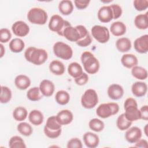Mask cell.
I'll use <instances>...</instances> for the list:
<instances>
[{
  "label": "cell",
  "instance_id": "34",
  "mask_svg": "<svg viewBox=\"0 0 148 148\" xmlns=\"http://www.w3.org/2000/svg\"><path fill=\"white\" fill-rule=\"evenodd\" d=\"M13 117L17 121H22L26 119L28 116L27 110L23 106L16 107L13 112Z\"/></svg>",
  "mask_w": 148,
  "mask_h": 148
},
{
  "label": "cell",
  "instance_id": "2",
  "mask_svg": "<svg viewBox=\"0 0 148 148\" xmlns=\"http://www.w3.org/2000/svg\"><path fill=\"white\" fill-rule=\"evenodd\" d=\"M80 60L85 71L91 75L97 73L99 69L100 64L98 60L90 51H84L80 57Z\"/></svg>",
  "mask_w": 148,
  "mask_h": 148
},
{
  "label": "cell",
  "instance_id": "22",
  "mask_svg": "<svg viewBox=\"0 0 148 148\" xmlns=\"http://www.w3.org/2000/svg\"><path fill=\"white\" fill-rule=\"evenodd\" d=\"M121 62L124 67L130 69L138 65V60L133 54H125L121 58Z\"/></svg>",
  "mask_w": 148,
  "mask_h": 148
},
{
  "label": "cell",
  "instance_id": "19",
  "mask_svg": "<svg viewBox=\"0 0 148 148\" xmlns=\"http://www.w3.org/2000/svg\"><path fill=\"white\" fill-rule=\"evenodd\" d=\"M70 42H77L80 38V32L76 27L71 25L67 27L63 32V36Z\"/></svg>",
  "mask_w": 148,
  "mask_h": 148
},
{
  "label": "cell",
  "instance_id": "21",
  "mask_svg": "<svg viewBox=\"0 0 148 148\" xmlns=\"http://www.w3.org/2000/svg\"><path fill=\"white\" fill-rule=\"evenodd\" d=\"M147 91V86L146 83L143 82H136L131 86L132 94L136 97L145 96Z\"/></svg>",
  "mask_w": 148,
  "mask_h": 148
},
{
  "label": "cell",
  "instance_id": "5",
  "mask_svg": "<svg viewBox=\"0 0 148 148\" xmlns=\"http://www.w3.org/2000/svg\"><path fill=\"white\" fill-rule=\"evenodd\" d=\"M71 25L69 21L64 20L60 15L54 14L50 19L48 27L50 31L56 32L58 35L62 36L64 29Z\"/></svg>",
  "mask_w": 148,
  "mask_h": 148
},
{
  "label": "cell",
  "instance_id": "23",
  "mask_svg": "<svg viewBox=\"0 0 148 148\" xmlns=\"http://www.w3.org/2000/svg\"><path fill=\"white\" fill-rule=\"evenodd\" d=\"M127 31V27L124 23L121 21L113 23L110 27V31L115 36H120L124 35Z\"/></svg>",
  "mask_w": 148,
  "mask_h": 148
},
{
  "label": "cell",
  "instance_id": "40",
  "mask_svg": "<svg viewBox=\"0 0 148 148\" xmlns=\"http://www.w3.org/2000/svg\"><path fill=\"white\" fill-rule=\"evenodd\" d=\"M18 131L23 136H29L33 132V129L31 125L26 122H21L17 125Z\"/></svg>",
  "mask_w": 148,
  "mask_h": 148
},
{
  "label": "cell",
  "instance_id": "42",
  "mask_svg": "<svg viewBox=\"0 0 148 148\" xmlns=\"http://www.w3.org/2000/svg\"><path fill=\"white\" fill-rule=\"evenodd\" d=\"M133 3L135 9L138 11H143L148 8L147 0H135Z\"/></svg>",
  "mask_w": 148,
  "mask_h": 148
},
{
  "label": "cell",
  "instance_id": "44",
  "mask_svg": "<svg viewBox=\"0 0 148 148\" xmlns=\"http://www.w3.org/2000/svg\"><path fill=\"white\" fill-rule=\"evenodd\" d=\"M112 10L113 14V19H117L121 17L123 10L121 7L118 4H112L109 5Z\"/></svg>",
  "mask_w": 148,
  "mask_h": 148
},
{
  "label": "cell",
  "instance_id": "48",
  "mask_svg": "<svg viewBox=\"0 0 148 148\" xmlns=\"http://www.w3.org/2000/svg\"><path fill=\"white\" fill-rule=\"evenodd\" d=\"M135 147H143V148H147L148 144L147 141L145 139H140L136 142L135 143Z\"/></svg>",
  "mask_w": 148,
  "mask_h": 148
},
{
  "label": "cell",
  "instance_id": "4",
  "mask_svg": "<svg viewBox=\"0 0 148 148\" xmlns=\"http://www.w3.org/2000/svg\"><path fill=\"white\" fill-rule=\"evenodd\" d=\"M61 125L58 123L56 116L49 117L44 127L43 131L46 136L51 139H56L61 134Z\"/></svg>",
  "mask_w": 148,
  "mask_h": 148
},
{
  "label": "cell",
  "instance_id": "13",
  "mask_svg": "<svg viewBox=\"0 0 148 148\" xmlns=\"http://www.w3.org/2000/svg\"><path fill=\"white\" fill-rule=\"evenodd\" d=\"M134 47L139 53H147L148 51V35L145 34L136 38L134 42Z\"/></svg>",
  "mask_w": 148,
  "mask_h": 148
},
{
  "label": "cell",
  "instance_id": "47",
  "mask_svg": "<svg viewBox=\"0 0 148 148\" xmlns=\"http://www.w3.org/2000/svg\"><path fill=\"white\" fill-rule=\"evenodd\" d=\"M141 115V119L147 121L148 120V106L143 105L139 109Z\"/></svg>",
  "mask_w": 148,
  "mask_h": 148
},
{
  "label": "cell",
  "instance_id": "32",
  "mask_svg": "<svg viewBox=\"0 0 148 148\" xmlns=\"http://www.w3.org/2000/svg\"><path fill=\"white\" fill-rule=\"evenodd\" d=\"M131 74L133 77L139 80H145L147 77V70L140 66H135L132 68Z\"/></svg>",
  "mask_w": 148,
  "mask_h": 148
},
{
  "label": "cell",
  "instance_id": "29",
  "mask_svg": "<svg viewBox=\"0 0 148 148\" xmlns=\"http://www.w3.org/2000/svg\"><path fill=\"white\" fill-rule=\"evenodd\" d=\"M58 10L63 15H69L73 10V5L72 2L69 0H63L60 1L58 5Z\"/></svg>",
  "mask_w": 148,
  "mask_h": 148
},
{
  "label": "cell",
  "instance_id": "39",
  "mask_svg": "<svg viewBox=\"0 0 148 148\" xmlns=\"http://www.w3.org/2000/svg\"><path fill=\"white\" fill-rule=\"evenodd\" d=\"M9 147L10 148H25L26 145L21 137L13 136L9 141Z\"/></svg>",
  "mask_w": 148,
  "mask_h": 148
},
{
  "label": "cell",
  "instance_id": "27",
  "mask_svg": "<svg viewBox=\"0 0 148 148\" xmlns=\"http://www.w3.org/2000/svg\"><path fill=\"white\" fill-rule=\"evenodd\" d=\"M116 47L121 53L127 52L131 49V42L128 38H120L116 42Z\"/></svg>",
  "mask_w": 148,
  "mask_h": 148
},
{
  "label": "cell",
  "instance_id": "7",
  "mask_svg": "<svg viewBox=\"0 0 148 148\" xmlns=\"http://www.w3.org/2000/svg\"><path fill=\"white\" fill-rule=\"evenodd\" d=\"M119 111V106L115 102L104 103L99 105L96 110L97 116L102 119H106L116 114Z\"/></svg>",
  "mask_w": 148,
  "mask_h": 148
},
{
  "label": "cell",
  "instance_id": "11",
  "mask_svg": "<svg viewBox=\"0 0 148 148\" xmlns=\"http://www.w3.org/2000/svg\"><path fill=\"white\" fill-rule=\"evenodd\" d=\"M76 27L80 32V38L76 43L80 47L89 46L92 42V38L87 28L82 25H78Z\"/></svg>",
  "mask_w": 148,
  "mask_h": 148
},
{
  "label": "cell",
  "instance_id": "46",
  "mask_svg": "<svg viewBox=\"0 0 148 148\" xmlns=\"http://www.w3.org/2000/svg\"><path fill=\"white\" fill-rule=\"evenodd\" d=\"M90 1L88 0H75L74 3L77 9L79 10H83L86 9L89 5Z\"/></svg>",
  "mask_w": 148,
  "mask_h": 148
},
{
  "label": "cell",
  "instance_id": "49",
  "mask_svg": "<svg viewBox=\"0 0 148 148\" xmlns=\"http://www.w3.org/2000/svg\"><path fill=\"white\" fill-rule=\"evenodd\" d=\"M0 47H1V56L0 57H1V58H2L4 54H5V49L3 46V45L2 43L0 44Z\"/></svg>",
  "mask_w": 148,
  "mask_h": 148
},
{
  "label": "cell",
  "instance_id": "35",
  "mask_svg": "<svg viewBox=\"0 0 148 148\" xmlns=\"http://www.w3.org/2000/svg\"><path fill=\"white\" fill-rule=\"evenodd\" d=\"M55 99L57 103L61 105H65L69 102L70 95L67 91L60 90L56 92Z\"/></svg>",
  "mask_w": 148,
  "mask_h": 148
},
{
  "label": "cell",
  "instance_id": "41",
  "mask_svg": "<svg viewBox=\"0 0 148 148\" xmlns=\"http://www.w3.org/2000/svg\"><path fill=\"white\" fill-rule=\"evenodd\" d=\"M12 38V34L9 29L4 28L0 29V42L1 43H6L9 41Z\"/></svg>",
  "mask_w": 148,
  "mask_h": 148
},
{
  "label": "cell",
  "instance_id": "10",
  "mask_svg": "<svg viewBox=\"0 0 148 148\" xmlns=\"http://www.w3.org/2000/svg\"><path fill=\"white\" fill-rule=\"evenodd\" d=\"M91 32L92 37L100 43H105L110 39L109 31L105 26L95 25L91 28Z\"/></svg>",
  "mask_w": 148,
  "mask_h": 148
},
{
  "label": "cell",
  "instance_id": "17",
  "mask_svg": "<svg viewBox=\"0 0 148 148\" xmlns=\"http://www.w3.org/2000/svg\"><path fill=\"white\" fill-rule=\"evenodd\" d=\"M56 116L57 121L61 125H66L70 124L73 119V113L68 109L61 110Z\"/></svg>",
  "mask_w": 148,
  "mask_h": 148
},
{
  "label": "cell",
  "instance_id": "14",
  "mask_svg": "<svg viewBox=\"0 0 148 148\" xmlns=\"http://www.w3.org/2000/svg\"><path fill=\"white\" fill-rule=\"evenodd\" d=\"M142 132L140 128L138 127H130L126 130L125 139L130 143H135L142 137Z\"/></svg>",
  "mask_w": 148,
  "mask_h": 148
},
{
  "label": "cell",
  "instance_id": "12",
  "mask_svg": "<svg viewBox=\"0 0 148 148\" xmlns=\"http://www.w3.org/2000/svg\"><path fill=\"white\" fill-rule=\"evenodd\" d=\"M12 30L16 36L18 37H24L29 34V27L25 22L19 20L13 24L12 26Z\"/></svg>",
  "mask_w": 148,
  "mask_h": 148
},
{
  "label": "cell",
  "instance_id": "30",
  "mask_svg": "<svg viewBox=\"0 0 148 148\" xmlns=\"http://www.w3.org/2000/svg\"><path fill=\"white\" fill-rule=\"evenodd\" d=\"M147 12L145 14H139L134 19V24L136 27L139 29H146L148 28Z\"/></svg>",
  "mask_w": 148,
  "mask_h": 148
},
{
  "label": "cell",
  "instance_id": "18",
  "mask_svg": "<svg viewBox=\"0 0 148 148\" xmlns=\"http://www.w3.org/2000/svg\"><path fill=\"white\" fill-rule=\"evenodd\" d=\"M83 139L84 144L88 148H95L99 143L98 136L91 132H86L83 136Z\"/></svg>",
  "mask_w": 148,
  "mask_h": 148
},
{
  "label": "cell",
  "instance_id": "9",
  "mask_svg": "<svg viewBox=\"0 0 148 148\" xmlns=\"http://www.w3.org/2000/svg\"><path fill=\"white\" fill-rule=\"evenodd\" d=\"M98 102V97L96 91L90 88L87 90L81 98V104L86 109H90L94 108Z\"/></svg>",
  "mask_w": 148,
  "mask_h": 148
},
{
  "label": "cell",
  "instance_id": "15",
  "mask_svg": "<svg viewBox=\"0 0 148 148\" xmlns=\"http://www.w3.org/2000/svg\"><path fill=\"white\" fill-rule=\"evenodd\" d=\"M98 20L103 23L110 22L113 19V14L110 6H103L99 8L97 13Z\"/></svg>",
  "mask_w": 148,
  "mask_h": 148
},
{
  "label": "cell",
  "instance_id": "8",
  "mask_svg": "<svg viewBox=\"0 0 148 148\" xmlns=\"http://www.w3.org/2000/svg\"><path fill=\"white\" fill-rule=\"evenodd\" d=\"M56 56L64 60H68L73 56V50L68 44L62 42H56L53 47Z\"/></svg>",
  "mask_w": 148,
  "mask_h": 148
},
{
  "label": "cell",
  "instance_id": "43",
  "mask_svg": "<svg viewBox=\"0 0 148 148\" xmlns=\"http://www.w3.org/2000/svg\"><path fill=\"white\" fill-rule=\"evenodd\" d=\"M66 147L68 148H82V141L77 138H73L68 140Z\"/></svg>",
  "mask_w": 148,
  "mask_h": 148
},
{
  "label": "cell",
  "instance_id": "24",
  "mask_svg": "<svg viewBox=\"0 0 148 148\" xmlns=\"http://www.w3.org/2000/svg\"><path fill=\"white\" fill-rule=\"evenodd\" d=\"M14 84L18 89L24 90L30 86L31 80L25 75H19L14 79Z\"/></svg>",
  "mask_w": 148,
  "mask_h": 148
},
{
  "label": "cell",
  "instance_id": "38",
  "mask_svg": "<svg viewBox=\"0 0 148 148\" xmlns=\"http://www.w3.org/2000/svg\"><path fill=\"white\" fill-rule=\"evenodd\" d=\"M89 128L95 132H101L102 131L104 127V123L100 119L97 118H94L90 120L88 123Z\"/></svg>",
  "mask_w": 148,
  "mask_h": 148
},
{
  "label": "cell",
  "instance_id": "25",
  "mask_svg": "<svg viewBox=\"0 0 148 148\" xmlns=\"http://www.w3.org/2000/svg\"><path fill=\"white\" fill-rule=\"evenodd\" d=\"M50 71L55 75L60 76L64 74L65 70V67L64 64L58 60H53L49 64Z\"/></svg>",
  "mask_w": 148,
  "mask_h": 148
},
{
  "label": "cell",
  "instance_id": "20",
  "mask_svg": "<svg viewBox=\"0 0 148 148\" xmlns=\"http://www.w3.org/2000/svg\"><path fill=\"white\" fill-rule=\"evenodd\" d=\"M40 90L43 96L49 97L51 96L55 90V86L54 83L47 79H43L42 80L39 84Z\"/></svg>",
  "mask_w": 148,
  "mask_h": 148
},
{
  "label": "cell",
  "instance_id": "37",
  "mask_svg": "<svg viewBox=\"0 0 148 148\" xmlns=\"http://www.w3.org/2000/svg\"><path fill=\"white\" fill-rule=\"evenodd\" d=\"M12 97L11 90L7 86H2L1 88L0 102L1 103H6L9 102Z\"/></svg>",
  "mask_w": 148,
  "mask_h": 148
},
{
  "label": "cell",
  "instance_id": "6",
  "mask_svg": "<svg viewBox=\"0 0 148 148\" xmlns=\"http://www.w3.org/2000/svg\"><path fill=\"white\" fill-rule=\"evenodd\" d=\"M47 18V12L40 8H32L27 13L28 21L34 24L44 25L46 23Z\"/></svg>",
  "mask_w": 148,
  "mask_h": 148
},
{
  "label": "cell",
  "instance_id": "50",
  "mask_svg": "<svg viewBox=\"0 0 148 148\" xmlns=\"http://www.w3.org/2000/svg\"><path fill=\"white\" fill-rule=\"evenodd\" d=\"M147 125L148 124H146L145 127H144V131H145V134L146 136H147Z\"/></svg>",
  "mask_w": 148,
  "mask_h": 148
},
{
  "label": "cell",
  "instance_id": "45",
  "mask_svg": "<svg viewBox=\"0 0 148 148\" xmlns=\"http://www.w3.org/2000/svg\"><path fill=\"white\" fill-rule=\"evenodd\" d=\"M75 82L76 84L79 86H83L86 84L88 81V75L85 73L83 72V73L80 75L79 77L74 79Z\"/></svg>",
  "mask_w": 148,
  "mask_h": 148
},
{
  "label": "cell",
  "instance_id": "31",
  "mask_svg": "<svg viewBox=\"0 0 148 148\" xmlns=\"http://www.w3.org/2000/svg\"><path fill=\"white\" fill-rule=\"evenodd\" d=\"M67 70L68 74L74 79L79 77L83 72L82 66L76 62H71L68 65Z\"/></svg>",
  "mask_w": 148,
  "mask_h": 148
},
{
  "label": "cell",
  "instance_id": "16",
  "mask_svg": "<svg viewBox=\"0 0 148 148\" xmlns=\"http://www.w3.org/2000/svg\"><path fill=\"white\" fill-rule=\"evenodd\" d=\"M109 97L113 100H118L121 98L124 95V89L119 84H110L107 90Z\"/></svg>",
  "mask_w": 148,
  "mask_h": 148
},
{
  "label": "cell",
  "instance_id": "3",
  "mask_svg": "<svg viewBox=\"0 0 148 148\" xmlns=\"http://www.w3.org/2000/svg\"><path fill=\"white\" fill-rule=\"evenodd\" d=\"M125 109L124 115L127 120L133 122L141 119V115L139 109L138 108L136 101L133 98H128L124 103Z\"/></svg>",
  "mask_w": 148,
  "mask_h": 148
},
{
  "label": "cell",
  "instance_id": "36",
  "mask_svg": "<svg viewBox=\"0 0 148 148\" xmlns=\"http://www.w3.org/2000/svg\"><path fill=\"white\" fill-rule=\"evenodd\" d=\"M132 123L127 119L124 113H122L117 119L116 125L120 131H125L131 127Z\"/></svg>",
  "mask_w": 148,
  "mask_h": 148
},
{
  "label": "cell",
  "instance_id": "1",
  "mask_svg": "<svg viewBox=\"0 0 148 148\" xmlns=\"http://www.w3.org/2000/svg\"><path fill=\"white\" fill-rule=\"evenodd\" d=\"M24 57L27 61L36 65L44 64L48 58V54L43 49H38L31 46L24 52Z\"/></svg>",
  "mask_w": 148,
  "mask_h": 148
},
{
  "label": "cell",
  "instance_id": "26",
  "mask_svg": "<svg viewBox=\"0 0 148 148\" xmlns=\"http://www.w3.org/2000/svg\"><path fill=\"white\" fill-rule=\"evenodd\" d=\"M29 122L34 125H39L43 122L44 116L43 113L38 110H32L28 114Z\"/></svg>",
  "mask_w": 148,
  "mask_h": 148
},
{
  "label": "cell",
  "instance_id": "33",
  "mask_svg": "<svg viewBox=\"0 0 148 148\" xmlns=\"http://www.w3.org/2000/svg\"><path fill=\"white\" fill-rule=\"evenodd\" d=\"M39 87H34L29 88L27 92V98L31 101H38L41 99L43 97Z\"/></svg>",
  "mask_w": 148,
  "mask_h": 148
},
{
  "label": "cell",
  "instance_id": "28",
  "mask_svg": "<svg viewBox=\"0 0 148 148\" xmlns=\"http://www.w3.org/2000/svg\"><path fill=\"white\" fill-rule=\"evenodd\" d=\"M9 49L13 53H18L21 52L25 47L24 42L20 38H14L10 40L9 44Z\"/></svg>",
  "mask_w": 148,
  "mask_h": 148
}]
</instances>
